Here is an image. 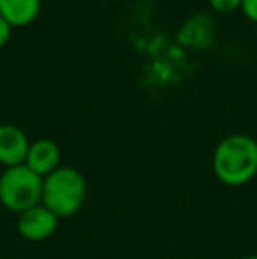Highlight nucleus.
Masks as SVG:
<instances>
[{"instance_id": "f257e3e1", "label": "nucleus", "mask_w": 257, "mask_h": 259, "mask_svg": "<svg viewBox=\"0 0 257 259\" xmlns=\"http://www.w3.org/2000/svg\"><path fill=\"white\" fill-rule=\"evenodd\" d=\"M213 173L229 187H241L257 175V141L247 134H231L217 145Z\"/></svg>"}, {"instance_id": "f03ea898", "label": "nucleus", "mask_w": 257, "mask_h": 259, "mask_svg": "<svg viewBox=\"0 0 257 259\" xmlns=\"http://www.w3.org/2000/svg\"><path fill=\"white\" fill-rule=\"evenodd\" d=\"M86 198V180L76 167L60 166L42 180V205L59 219H67L81 210Z\"/></svg>"}, {"instance_id": "7ed1b4c3", "label": "nucleus", "mask_w": 257, "mask_h": 259, "mask_svg": "<svg viewBox=\"0 0 257 259\" xmlns=\"http://www.w3.org/2000/svg\"><path fill=\"white\" fill-rule=\"evenodd\" d=\"M42 180L27 164L6 167L0 175V203L20 215L42 201Z\"/></svg>"}, {"instance_id": "20e7f679", "label": "nucleus", "mask_w": 257, "mask_h": 259, "mask_svg": "<svg viewBox=\"0 0 257 259\" xmlns=\"http://www.w3.org/2000/svg\"><path fill=\"white\" fill-rule=\"evenodd\" d=\"M60 219L44 205L32 206L18 215V233L28 242H42L59 228Z\"/></svg>"}, {"instance_id": "39448f33", "label": "nucleus", "mask_w": 257, "mask_h": 259, "mask_svg": "<svg viewBox=\"0 0 257 259\" xmlns=\"http://www.w3.org/2000/svg\"><path fill=\"white\" fill-rule=\"evenodd\" d=\"M30 141L20 127L13 123L0 125V164L6 167L20 166L27 160Z\"/></svg>"}, {"instance_id": "423d86ee", "label": "nucleus", "mask_w": 257, "mask_h": 259, "mask_svg": "<svg viewBox=\"0 0 257 259\" xmlns=\"http://www.w3.org/2000/svg\"><path fill=\"white\" fill-rule=\"evenodd\" d=\"M28 167L39 177H48L49 173L60 167V148L55 141L52 140H37L30 143L28 148L27 160H25Z\"/></svg>"}, {"instance_id": "0eeeda50", "label": "nucleus", "mask_w": 257, "mask_h": 259, "mask_svg": "<svg viewBox=\"0 0 257 259\" xmlns=\"http://www.w3.org/2000/svg\"><path fill=\"white\" fill-rule=\"evenodd\" d=\"M41 0H0V16L11 27H27L37 18Z\"/></svg>"}, {"instance_id": "6e6552de", "label": "nucleus", "mask_w": 257, "mask_h": 259, "mask_svg": "<svg viewBox=\"0 0 257 259\" xmlns=\"http://www.w3.org/2000/svg\"><path fill=\"white\" fill-rule=\"evenodd\" d=\"M210 7L220 14L234 13L241 7V0H208Z\"/></svg>"}, {"instance_id": "1a4fd4ad", "label": "nucleus", "mask_w": 257, "mask_h": 259, "mask_svg": "<svg viewBox=\"0 0 257 259\" xmlns=\"http://www.w3.org/2000/svg\"><path fill=\"white\" fill-rule=\"evenodd\" d=\"M241 11L250 21L257 23V0H241Z\"/></svg>"}, {"instance_id": "9d476101", "label": "nucleus", "mask_w": 257, "mask_h": 259, "mask_svg": "<svg viewBox=\"0 0 257 259\" xmlns=\"http://www.w3.org/2000/svg\"><path fill=\"white\" fill-rule=\"evenodd\" d=\"M11 32H13V27H11V25L7 23V21L4 20L2 16H0V48H2V46H6L7 42H9Z\"/></svg>"}, {"instance_id": "9b49d317", "label": "nucleus", "mask_w": 257, "mask_h": 259, "mask_svg": "<svg viewBox=\"0 0 257 259\" xmlns=\"http://www.w3.org/2000/svg\"><path fill=\"white\" fill-rule=\"evenodd\" d=\"M243 259H257V254H255V256H247V257H243Z\"/></svg>"}, {"instance_id": "f8f14e48", "label": "nucleus", "mask_w": 257, "mask_h": 259, "mask_svg": "<svg viewBox=\"0 0 257 259\" xmlns=\"http://www.w3.org/2000/svg\"><path fill=\"white\" fill-rule=\"evenodd\" d=\"M100 2H110V0H100Z\"/></svg>"}]
</instances>
